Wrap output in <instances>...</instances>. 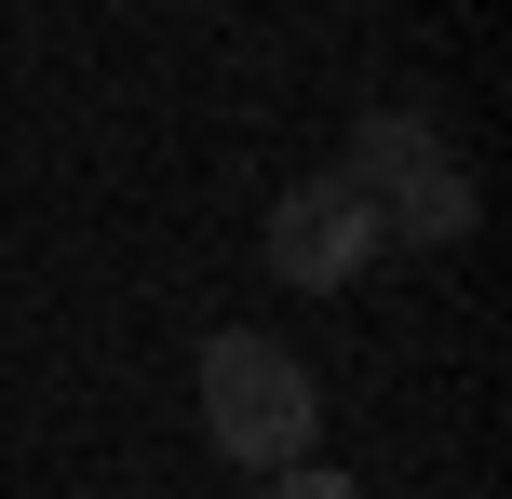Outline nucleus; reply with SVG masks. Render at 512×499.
Instances as JSON below:
<instances>
[{
    "instance_id": "obj_1",
    "label": "nucleus",
    "mask_w": 512,
    "mask_h": 499,
    "mask_svg": "<svg viewBox=\"0 0 512 499\" xmlns=\"http://www.w3.org/2000/svg\"><path fill=\"white\" fill-rule=\"evenodd\" d=\"M203 432H216V459H243V473H297L310 432H324V392H310V365L283 338L230 324V338H203Z\"/></svg>"
},
{
    "instance_id": "obj_3",
    "label": "nucleus",
    "mask_w": 512,
    "mask_h": 499,
    "mask_svg": "<svg viewBox=\"0 0 512 499\" xmlns=\"http://www.w3.org/2000/svg\"><path fill=\"white\" fill-rule=\"evenodd\" d=\"M256 499H364V486H351V473H310V459H297V473H270Z\"/></svg>"
},
{
    "instance_id": "obj_2",
    "label": "nucleus",
    "mask_w": 512,
    "mask_h": 499,
    "mask_svg": "<svg viewBox=\"0 0 512 499\" xmlns=\"http://www.w3.org/2000/svg\"><path fill=\"white\" fill-rule=\"evenodd\" d=\"M364 257H378V203H364L351 176H310V189H283V203H270V270H283L297 297L364 284Z\"/></svg>"
}]
</instances>
